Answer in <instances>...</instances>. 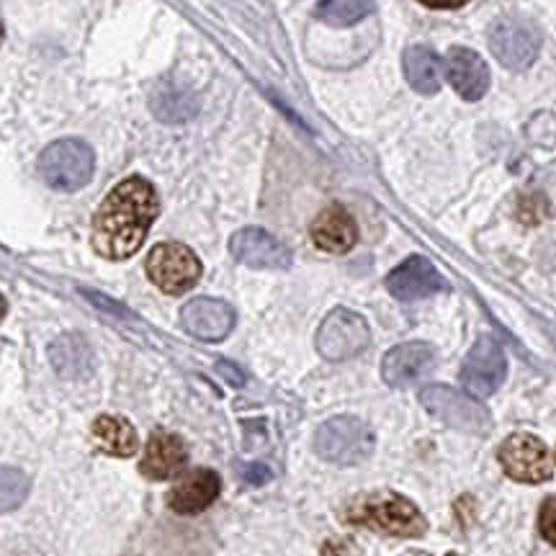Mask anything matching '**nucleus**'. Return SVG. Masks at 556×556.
Segmentation results:
<instances>
[{"mask_svg":"<svg viewBox=\"0 0 556 556\" xmlns=\"http://www.w3.org/2000/svg\"><path fill=\"white\" fill-rule=\"evenodd\" d=\"M371 343L366 319L351 309H336L325 317L317 332V351L328 361H345L364 353Z\"/></svg>","mask_w":556,"mask_h":556,"instance_id":"nucleus-7","label":"nucleus"},{"mask_svg":"<svg viewBox=\"0 0 556 556\" xmlns=\"http://www.w3.org/2000/svg\"><path fill=\"white\" fill-rule=\"evenodd\" d=\"M497 458L500 464H503V469L507 471V477H513L516 482L539 484L552 477V458H548L546 446L536 435H510L503 446H500Z\"/></svg>","mask_w":556,"mask_h":556,"instance_id":"nucleus-8","label":"nucleus"},{"mask_svg":"<svg viewBox=\"0 0 556 556\" xmlns=\"http://www.w3.org/2000/svg\"><path fill=\"white\" fill-rule=\"evenodd\" d=\"M387 289L400 302H417V299H426L435 291L446 289V281L438 274L433 263L415 255V258H407L387 276Z\"/></svg>","mask_w":556,"mask_h":556,"instance_id":"nucleus-13","label":"nucleus"},{"mask_svg":"<svg viewBox=\"0 0 556 556\" xmlns=\"http://www.w3.org/2000/svg\"><path fill=\"white\" fill-rule=\"evenodd\" d=\"M160 212L150 180L131 176L103 199L93 217V250L109 261H127L142 248Z\"/></svg>","mask_w":556,"mask_h":556,"instance_id":"nucleus-1","label":"nucleus"},{"mask_svg":"<svg viewBox=\"0 0 556 556\" xmlns=\"http://www.w3.org/2000/svg\"><path fill=\"white\" fill-rule=\"evenodd\" d=\"M50 361L62 379H88L96 368L93 348L75 332L54 340L50 345Z\"/></svg>","mask_w":556,"mask_h":556,"instance_id":"nucleus-19","label":"nucleus"},{"mask_svg":"<svg viewBox=\"0 0 556 556\" xmlns=\"http://www.w3.org/2000/svg\"><path fill=\"white\" fill-rule=\"evenodd\" d=\"M0 41H3V26H0Z\"/></svg>","mask_w":556,"mask_h":556,"instance_id":"nucleus-30","label":"nucleus"},{"mask_svg":"<svg viewBox=\"0 0 556 556\" xmlns=\"http://www.w3.org/2000/svg\"><path fill=\"white\" fill-rule=\"evenodd\" d=\"M312 242L325 253L343 255L356 245L358 240V227L353 222L351 214L345 212L343 206L332 204L325 208V212L317 214V219L312 222Z\"/></svg>","mask_w":556,"mask_h":556,"instance_id":"nucleus-17","label":"nucleus"},{"mask_svg":"<svg viewBox=\"0 0 556 556\" xmlns=\"http://www.w3.org/2000/svg\"><path fill=\"white\" fill-rule=\"evenodd\" d=\"M219 371L225 374L227 379H232L235 384H242V381H245V379L240 377V371H238V368H235V366H229V364H219Z\"/></svg>","mask_w":556,"mask_h":556,"instance_id":"nucleus-28","label":"nucleus"},{"mask_svg":"<svg viewBox=\"0 0 556 556\" xmlns=\"http://www.w3.org/2000/svg\"><path fill=\"white\" fill-rule=\"evenodd\" d=\"M31 492V479L16 467H0V513H11L24 505Z\"/></svg>","mask_w":556,"mask_h":556,"instance_id":"nucleus-23","label":"nucleus"},{"mask_svg":"<svg viewBox=\"0 0 556 556\" xmlns=\"http://www.w3.org/2000/svg\"><path fill=\"white\" fill-rule=\"evenodd\" d=\"M420 3L430 5V9H458V5H464L467 0H420Z\"/></svg>","mask_w":556,"mask_h":556,"instance_id":"nucleus-27","label":"nucleus"},{"mask_svg":"<svg viewBox=\"0 0 556 556\" xmlns=\"http://www.w3.org/2000/svg\"><path fill=\"white\" fill-rule=\"evenodd\" d=\"M315 451L319 458L338 467H356L374 454V433L358 417H332L325 426H319Z\"/></svg>","mask_w":556,"mask_h":556,"instance_id":"nucleus-4","label":"nucleus"},{"mask_svg":"<svg viewBox=\"0 0 556 556\" xmlns=\"http://www.w3.org/2000/svg\"><path fill=\"white\" fill-rule=\"evenodd\" d=\"M435 364V351L428 343H402L384 356L381 374L389 387H413Z\"/></svg>","mask_w":556,"mask_h":556,"instance_id":"nucleus-14","label":"nucleus"},{"mask_svg":"<svg viewBox=\"0 0 556 556\" xmlns=\"http://www.w3.org/2000/svg\"><path fill=\"white\" fill-rule=\"evenodd\" d=\"M539 531L548 544L556 546V497H548L544 505H541L539 513Z\"/></svg>","mask_w":556,"mask_h":556,"instance_id":"nucleus-24","label":"nucleus"},{"mask_svg":"<svg viewBox=\"0 0 556 556\" xmlns=\"http://www.w3.org/2000/svg\"><path fill=\"white\" fill-rule=\"evenodd\" d=\"M446 78L456 93L467 101H479L490 88V70L477 52L467 47H456L451 50L446 62Z\"/></svg>","mask_w":556,"mask_h":556,"instance_id":"nucleus-18","label":"nucleus"},{"mask_svg":"<svg viewBox=\"0 0 556 556\" xmlns=\"http://www.w3.org/2000/svg\"><path fill=\"white\" fill-rule=\"evenodd\" d=\"M5 309H9V304H5V299H3V294H0V319L5 317Z\"/></svg>","mask_w":556,"mask_h":556,"instance_id":"nucleus-29","label":"nucleus"},{"mask_svg":"<svg viewBox=\"0 0 556 556\" xmlns=\"http://www.w3.org/2000/svg\"><path fill=\"white\" fill-rule=\"evenodd\" d=\"M229 250L240 263L250 268H289L291 253L283 242H278L274 235H268L261 227H245L232 235Z\"/></svg>","mask_w":556,"mask_h":556,"instance_id":"nucleus-11","label":"nucleus"},{"mask_svg":"<svg viewBox=\"0 0 556 556\" xmlns=\"http://www.w3.org/2000/svg\"><path fill=\"white\" fill-rule=\"evenodd\" d=\"M325 556H358L356 546L348 544V541H330L328 546H325Z\"/></svg>","mask_w":556,"mask_h":556,"instance_id":"nucleus-26","label":"nucleus"},{"mask_svg":"<svg viewBox=\"0 0 556 556\" xmlns=\"http://www.w3.org/2000/svg\"><path fill=\"white\" fill-rule=\"evenodd\" d=\"M90 433H93L96 446H99L103 454L116 458H129L137 454V430L131 428V422L124 420V417L101 415L99 420L93 422V428H90Z\"/></svg>","mask_w":556,"mask_h":556,"instance_id":"nucleus-20","label":"nucleus"},{"mask_svg":"<svg viewBox=\"0 0 556 556\" xmlns=\"http://www.w3.org/2000/svg\"><path fill=\"white\" fill-rule=\"evenodd\" d=\"M270 477L274 475H270V469L263 467V464H253V467L242 469V479H245L248 484H266Z\"/></svg>","mask_w":556,"mask_h":556,"instance_id":"nucleus-25","label":"nucleus"},{"mask_svg":"<svg viewBox=\"0 0 556 556\" xmlns=\"http://www.w3.org/2000/svg\"><path fill=\"white\" fill-rule=\"evenodd\" d=\"M348 523H356L371 531L387 533L397 539H415L426 533V518L417 507L402 495L377 492V495H361L345 507Z\"/></svg>","mask_w":556,"mask_h":556,"instance_id":"nucleus-2","label":"nucleus"},{"mask_svg":"<svg viewBox=\"0 0 556 556\" xmlns=\"http://www.w3.org/2000/svg\"><path fill=\"white\" fill-rule=\"evenodd\" d=\"M96 155L83 139H58L39 157V176L54 191H78L93 178Z\"/></svg>","mask_w":556,"mask_h":556,"instance_id":"nucleus-3","label":"nucleus"},{"mask_svg":"<svg viewBox=\"0 0 556 556\" xmlns=\"http://www.w3.org/2000/svg\"><path fill=\"white\" fill-rule=\"evenodd\" d=\"M219 490L222 482L214 471L193 469L173 484V490L168 492V505L173 513H180V516H197L219 497Z\"/></svg>","mask_w":556,"mask_h":556,"instance_id":"nucleus-15","label":"nucleus"},{"mask_svg":"<svg viewBox=\"0 0 556 556\" xmlns=\"http://www.w3.org/2000/svg\"><path fill=\"white\" fill-rule=\"evenodd\" d=\"M186 458H189L186 443L180 441L178 435L157 430V433L150 435L148 446H144V456L142 462H139V471H142L148 479L160 482V479L176 477L178 471L186 467Z\"/></svg>","mask_w":556,"mask_h":556,"instance_id":"nucleus-16","label":"nucleus"},{"mask_svg":"<svg viewBox=\"0 0 556 556\" xmlns=\"http://www.w3.org/2000/svg\"><path fill=\"white\" fill-rule=\"evenodd\" d=\"M539 34L520 18H500L490 29V50L510 70H526L539 54Z\"/></svg>","mask_w":556,"mask_h":556,"instance_id":"nucleus-10","label":"nucleus"},{"mask_svg":"<svg viewBox=\"0 0 556 556\" xmlns=\"http://www.w3.org/2000/svg\"><path fill=\"white\" fill-rule=\"evenodd\" d=\"M448 556H458V554H448Z\"/></svg>","mask_w":556,"mask_h":556,"instance_id":"nucleus-31","label":"nucleus"},{"mask_svg":"<svg viewBox=\"0 0 556 556\" xmlns=\"http://www.w3.org/2000/svg\"><path fill=\"white\" fill-rule=\"evenodd\" d=\"M148 276L165 294H184V291L197 287L201 263L193 255V250L180 245V242H163V245L152 248L148 255Z\"/></svg>","mask_w":556,"mask_h":556,"instance_id":"nucleus-6","label":"nucleus"},{"mask_svg":"<svg viewBox=\"0 0 556 556\" xmlns=\"http://www.w3.org/2000/svg\"><path fill=\"white\" fill-rule=\"evenodd\" d=\"M443 65L441 58L430 50V47H409L405 52V75L417 93L433 96L441 88L443 78Z\"/></svg>","mask_w":556,"mask_h":556,"instance_id":"nucleus-21","label":"nucleus"},{"mask_svg":"<svg viewBox=\"0 0 556 556\" xmlns=\"http://www.w3.org/2000/svg\"><path fill=\"white\" fill-rule=\"evenodd\" d=\"M505 374L507 364L503 348H500L492 338H479L462 368V381L464 387H467V392L471 397L479 400L490 397V394H495L500 384L505 381Z\"/></svg>","mask_w":556,"mask_h":556,"instance_id":"nucleus-9","label":"nucleus"},{"mask_svg":"<svg viewBox=\"0 0 556 556\" xmlns=\"http://www.w3.org/2000/svg\"><path fill=\"white\" fill-rule=\"evenodd\" d=\"M420 402L430 415H435L438 420H443L451 428L464 430V433L484 435L492 428L490 415L479 405L477 397H469V394L456 392L451 387L422 389Z\"/></svg>","mask_w":556,"mask_h":556,"instance_id":"nucleus-5","label":"nucleus"},{"mask_svg":"<svg viewBox=\"0 0 556 556\" xmlns=\"http://www.w3.org/2000/svg\"><path fill=\"white\" fill-rule=\"evenodd\" d=\"M374 11V0H323L317 18L330 26H353Z\"/></svg>","mask_w":556,"mask_h":556,"instance_id":"nucleus-22","label":"nucleus"},{"mask_svg":"<svg viewBox=\"0 0 556 556\" xmlns=\"http://www.w3.org/2000/svg\"><path fill=\"white\" fill-rule=\"evenodd\" d=\"M180 325L191 332L193 338L217 343L225 340L235 328V309L219 299H191L184 309H180Z\"/></svg>","mask_w":556,"mask_h":556,"instance_id":"nucleus-12","label":"nucleus"}]
</instances>
